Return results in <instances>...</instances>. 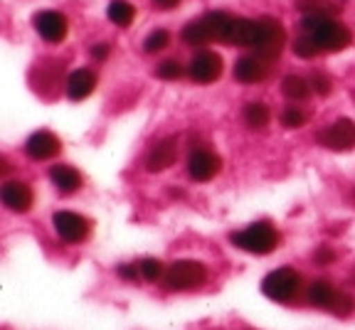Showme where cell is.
Segmentation results:
<instances>
[{
	"label": "cell",
	"mask_w": 355,
	"mask_h": 330,
	"mask_svg": "<svg viewBox=\"0 0 355 330\" xmlns=\"http://www.w3.org/2000/svg\"><path fill=\"white\" fill-rule=\"evenodd\" d=\"M353 281H355V271H353Z\"/></svg>",
	"instance_id": "33"
},
{
	"label": "cell",
	"mask_w": 355,
	"mask_h": 330,
	"mask_svg": "<svg viewBox=\"0 0 355 330\" xmlns=\"http://www.w3.org/2000/svg\"><path fill=\"white\" fill-rule=\"evenodd\" d=\"M139 271H141V279L146 281H161L166 279V266H163L161 259H144L139 261Z\"/></svg>",
	"instance_id": "24"
},
{
	"label": "cell",
	"mask_w": 355,
	"mask_h": 330,
	"mask_svg": "<svg viewBox=\"0 0 355 330\" xmlns=\"http://www.w3.org/2000/svg\"><path fill=\"white\" fill-rule=\"evenodd\" d=\"M345 6V0H299L296 8L306 15H326L333 17L336 12H340Z\"/></svg>",
	"instance_id": "18"
},
{
	"label": "cell",
	"mask_w": 355,
	"mask_h": 330,
	"mask_svg": "<svg viewBox=\"0 0 355 330\" xmlns=\"http://www.w3.org/2000/svg\"><path fill=\"white\" fill-rule=\"evenodd\" d=\"M106 15H109V20L114 22V25H119V28H128L133 22V17H136V8H133L128 0H111Z\"/></svg>",
	"instance_id": "21"
},
{
	"label": "cell",
	"mask_w": 355,
	"mask_h": 330,
	"mask_svg": "<svg viewBox=\"0 0 355 330\" xmlns=\"http://www.w3.org/2000/svg\"><path fill=\"white\" fill-rule=\"evenodd\" d=\"M272 60H266L264 55H244L234 62V79L242 84H257L264 82L272 72Z\"/></svg>",
	"instance_id": "11"
},
{
	"label": "cell",
	"mask_w": 355,
	"mask_h": 330,
	"mask_svg": "<svg viewBox=\"0 0 355 330\" xmlns=\"http://www.w3.org/2000/svg\"><path fill=\"white\" fill-rule=\"evenodd\" d=\"M301 35H306L316 44L321 55L323 52H343L353 40V35L343 22L326 15H306L301 20Z\"/></svg>",
	"instance_id": "1"
},
{
	"label": "cell",
	"mask_w": 355,
	"mask_h": 330,
	"mask_svg": "<svg viewBox=\"0 0 355 330\" xmlns=\"http://www.w3.org/2000/svg\"><path fill=\"white\" fill-rule=\"evenodd\" d=\"M333 296H336V288L331 286V281L326 279H316L311 281L309 291H306V298H309L311 306H316V309H326L331 306Z\"/></svg>",
	"instance_id": "19"
},
{
	"label": "cell",
	"mask_w": 355,
	"mask_h": 330,
	"mask_svg": "<svg viewBox=\"0 0 355 330\" xmlns=\"http://www.w3.org/2000/svg\"><path fill=\"white\" fill-rule=\"evenodd\" d=\"M207 281V269L195 259H178L166 271V286L171 291H195Z\"/></svg>",
	"instance_id": "4"
},
{
	"label": "cell",
	"mask_w": 355,
	"mask_h": 330,
	"mask_svg": "<svg viewBox=\"0 0 355 330\" xmlns=\"http://www.w3.org/2000/svg\"><path fill=\"white\" fill-rule=\"evenodd\" d=\"M244 123L250 128H264L266 123H269V119H272V114H269V106L261 104V101H250V104L244 106Z\"/></svg>",
	"instance_id": "22"
},
{
	"label": "cell",
	"mask_w": 355,
	"mask_h": 330,
	"mask_svg": "<svg viewBox=\"0 0 355 330\" xmlns=\"http://www.w3.org/2000/svg\"><path fill=\"white\" fill-rule=\"evenodd\" d=\"M328 311H331L333 315H338V318H348V315L355 311L353 296H348V293H343V291H336V296H333Z\"/></svg>",
	"instance_id": "25"
},
{
	"label": "cell",
	"mask_w": 355,
	"mask_h": 330,
	"mask_svg": "<svg viewBox=\"0 0 355 330\" xmlns=\"http://www.w3.org/2000/svg\"><path fill=\"white\" fill-rule=\"evenodd\" d=\"M353 200H355V193H353Z\"/></svg>",
	"instance_id": "34"
},
{
	"label": "cell",
	"mask_w": 355,
	"mask_h": 330,
	"mask_svg": "<svg viewBox=\"0 0 355 330\" xmlns=\"http://www.w3.org/2000/svg\"><path fill=\"white\" fill-rule=\"evenodd\" d=\"M92 57H94V60H99V62H104L106 57H109V44L106 42H96V44H92Z\"/></svg>",
	"instance_id": "30"
},
{
	"label": "cell",
	"mask_w": 355,
	"mask_h": 330,
	"mask_svg": "<svg viewBox=\"0 0 355 330\" xmlns=\"http://www.w3.org/2000/svg\"><path fill=\"white\" fill-rule=\"evenodd\" d=\"M67 96L72 101H84L87 96H92L96 89V74L92 69H74L67 77Z\"/></svg>",
	"instance_id": "16"
},
{
	"label": "cell",
	"mask_w": 355,
	"mask_h": 330,
	"mask_svg": "<svg viewBox=\"0 0 355 330\" xmlns=\"http://www.w3.org/2000/svg\"><path fill=\"white\" fill-rule=\"evenodd\" d=\"M311 92H313V87H311V82H306L304 77H296V74H288V77H284L282 82V94L286 96L288 101H304L311 96Z\"/></svg>",
	"instance_id": "20"
},
{
	"label": "cell",
	"mask_w": 355,
	"mask_h": 330,
	"mask_svg": "<svg viewBox=\"0 0 355 330\" xmlns=\"http://www.w3.org/2000/svg\"><path fill=\"white\" fill-rule=\"evenodd\" d=\"M119 276H123V279H128V281H136V279L141 276L139 264H133V266H121V269H119Z\"/></svg>",
	"instance_id": "31"
},
{
	"label": "cell",
	"mask_w": 355,
	"mask_h": 330,
	"mask_svg": "<svg viewBox=\"0 0 355 330\" xmlns=\"http://www.w3.org/2000/svg\"><path fill=\"white\" fill-rule=\"evenodd\" d=\"M222 158L210 148H193L188 155V175L195 182H207L220 173Z\"/></svg>",
	"instance_id": "10"
},
{
	"label": "cell",
	"mask_w": 355,
	"mask_h": 330,
	"mask_svg": "<svg viewBox=\"0 0 355 330\" xmlns=\"http://www.w3.org/2000/svg\"><path fill=\"white\" fill-rule=\"evenodd\" d=\"M178 160V138L168 136L153 146L146 155V171L148 173H163Z\"/></svg>",
	"instance_id": "13"
},
{
	"label": "cell",
	"mask_w": 355,
	"mask_h": 330,
	"mask_svg": "<svg viewBox=\"0 0 355 330\" xmlns=\"http://www.w3.org/2000/svg\"><path fill=\"white\" fill-rule=\"evenodd\" d=\"M301 284H304V279H301L299 271L284 266V269H277V271H272V274H266V279L261 281V291H264L266 298H272V301L288 303L299 296Z\"/></svg>",
	"instance_id": "5"
},
{
	"label": "cell",
	"mask_w": 355,
	"mask_h": 330,
	"mask_svg": "<svg viewBox=\"0 0 355 330\" xmlns=\"http://www.w3.org/2000/svg\"><path fill=\"white\" fill-rule=\"evenodd\" d=\"M313 261H316V264H321V266L333 264V261H336V252H333L331 247H326V244H323V247H318L316 252H313Z\"/></svg>",
	"instance_id": "29"
},
{
	"label": "cell",
	"mask_w": 355,
	"mask_h": 330,
	"mask_svg": "<svg viewBox=\"0 0 355 330\" xmlns=\"http://www.w3.org/2000/svg\"><path fill=\"white\" fill-rule=\"evenodd\" d=\"M52 225H55L57 237L67 244H79L89 237L92 232V222L84 215H77V212H69V209H62V212H55L52 215Z\"/></svg>",
	"instance_id": "7"
},
{
	"label": "cell",
	"mask_w": 355,
	"mask_h": 330,
	"mask_svg": "<svg viewBox=\"0 0 355 330\" xmlns=\"http://www.w3.org/2000/svg\"><path fill=\"white\" fill-rule=\"evenodd\" d=\"M259 22V33H257V44L254 52L257 55H264L266 60H279L284 44H286V33H284V25L277 17H257Z\"/></svg>",
	"instance_id": "6"
},
{
	"label": "cell",
	"mask_w": 355,
	"mask_h": 330,
	"mask_svg": "<svg viewBox=\"0 0 355 330\" xmlns=\"http://www.w3.org/2000/svg\"><path fill=\"white\" fill-rule=\"evenodd\" d=\"M282 123L286 128H301L306 123V114L301 106H286L282 111Z\"/></svg>",
	"instance_id": "27"
},
{
	"label": "cell",
	"mask_w": 355,
	"mask_h": 330,
	"mask_svg": "<svg viewBox=\"0 0 355 330\" xmlns=\"http://www.w3.org/2000/svg\"><path fill=\"white\" fill-rule=\"evenodd\" d=\"M316 141L328 150H350L355 148V121L336 119L316 133Z\"/></svg>",
	"instance_id": "8"
},
{
	"label": "cell",
	"mask_w": 355,
	"mask_h": 330,
	"mask_svg": "<svg viewBox=\"0 0 355 330\" xmlns=\"http://www.w3.org/2000/svg\"><path fill=\"white\" fill-rule=\"evenodd\" d=\"M230 239H232L234 247L244 249V252H250V254H257V257L272 254L274 249L279 247V242H282L279 232L274 229L269 222H254V225H250L247 229L234 232Z\"/></svg>",
	"instance_id": "3"
},
{
	"label": "cell",
	"mask_w": 355,
	"mask_h": 330,
	"mask_svg": "<svg viewBox=\"0 0 355 330\" xmlns=\"http://www.w3.org/2000/svg\"><path fill=\"white\" fill-rule=\"evenodd\" d=\"M232 15L227 12H207L198 20L188 22L183 28V40L195 47H202L207 42H227Z\"/></svg>",
	"instance_id": "2"
},
{
	"label": "cell",
	"mask_w": 355,
	"mask_h": 330,
	"mask_svg": "<svg viewBox=\"0 0 355 330\" xmlns=\"http://www.w3.org/2000/svg\"><path fill=\"white\" fill-rule=\"evenodd\" d=\"M62 150L60 138L55 136L52 131H35L33 136L28 138L25 144V153H28L30 160H50L55 158L57 153Z\"/></svg>",
	"instance_id": "15"
},
{
	"label": "cell",
	"mask_w": 355,
	"mask_h": 330,
	"mask_svg": "<svg viewBox=\"0 0 355 330\" xmlns=\"http://www.w3.org/2000/svg\"><path fill=\"white\" fill-rule=\"evenodd\" d=\"M0 198H3V205H6L10 212H17V215H22V212H28L30 207H33V187L28 185V182L22 180H8L6 185H3V190H0Z\"/></svg>",
	"instance_id": "14"
},
{
	"label": "cell",
	"mask_w": 355,
	"mask_h": 330,
	"mask_svg": "<svg viewBox=\"0 0 355 330\" xmlns=\"http://www.w3.org/2000/svg\"><path fill=\"white\" fill-rule=\"evenodd\" d=\"M35 30L47 42H62L69 33V20L57 10H42L35 15Z\"/></svg>",
	"instance_id": "12"
},
{
	"label": "cell",
	"mask_w": 355,
	"mask_h": 330,
	"mask_svg": "<svg viewBox=\"0 0 355 330\" xmlns=\"http://www.w3.org/2000/svg\"><path fill=\"white\" fill-rule=\"evenodd\" d=\"M155 77L158 79H166V82H175V79L183 77V64L178 60H166L158 64V69H155Z\"/></svg>",
	"instance_id": "26"
},
{
	"label": "cell",
	"mask_w": 355,
	"mask_h": 330,
	"mask_svg": "<svg viewBox=\"0 0 355 330\" xmlns=\"http://www.w3.org/2000/svg\"><path fill=\"white\" fill-rule=\"evenodd\" d=\"M311 87H313L316 94H321V96H328L333 89V82H331V77H326L323 72H316L313 77H311Z\"/></svg>",
	"instance_id": "28"
},
{
	"label": "cell",
	"mask_w": 355,
	"mask_h": 330,
	"mask_svg": "<svg viewBox=\"0 0 355 330\" xmlns=\"http://www.w3.org/2000/svg\"><path fill=\"white\" fill-rule=\"evenodd\" d=\"M153 3L161 8V10H173V8L180 6V0H153Z\"/></svg>",
	"instance_id": "32"
},
{
	"label": "cell",
	"mask_w": 355,
	"mask_h": 330,
	"mask_svg": "<svg viewBox=\"0 0 355 330\" xmlns=\"http://www.w3.org/2000/svg\"><path fill=\"white\" fill-rule=\"evenodd\" d=\"M50 180L57 187V193L62 195H72L82 187V175H79V171H74L72 165H52Z\"/></svg>",
	"instance_id": "17"
},
{
	"label": "cell",
	"mask_w": 355,
	"mask_h": 330,
	"mask_svg": "<svg viewBox=\"0 0 355 330\" xmlns=\"http://www.w3.org/2000/svg\"><path fill=\"white\" fill-rule=\"evenodd\" d=\"M171 44V33L168 30H153L148 37L144 40V52L146 55H158Z\"/></svg>",
	"instance_id": "23"
},
{
	"label": "cell",
	"mask_w": 355,
	"mask_h": 330,
	"mask_svg": "<svg viewBox=\"0 0 355 330\" xmlns=\"http://www.w3.org/2000/svg\"><path fill=\"white\" fill-rule=\"evenodd\" d=\"M222 72H225V62H222V57L217 55V52L212 50H202L198 52V55L190 60L188 64V74L193 82L198 84H212L217 82V79L222 77Z\"/></svg>",
	"instance_id": "9"
}]
</instances>
